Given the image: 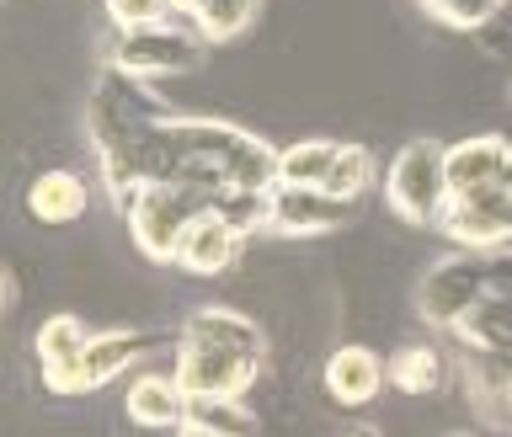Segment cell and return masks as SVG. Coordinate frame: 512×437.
Instances as JSON below:
<instances>
[{"label": "cell", "instance_id": "cell-1", "mask_svg": "<svg viewBox=\"0 0 512 437\" xmlns=\"http://www.w3.org/2000/svg\"><path fill=\"white\" fill-rule=\"evenodd\" d=\"M160 118H166L160 96L144 86L139 75L107 64L102 80H96V91H91V102H86V134L96 144L102 171H112L118 160H128V150L144 139V128H155Z\"/></svg>", "mask_w": 512, "mask_h": 437}, {"label": "cell", "instance_id": "cell-2", "mask_svg": "<svg viewBox=\"0 0 512 437\" xmlns=\"http://www.w3.org/2000/svg\"><path fill=\"white\" fill-rule=\"evenodd\" d=\"M214 208V192L203 187H182V182H144L134 187V198L123 203L128 230H134L139 251L150 262H176V246H182L187 224Z\"/></svg>", "mask_w": 512, "mask_h": 437}, {"label": "cell", "instance_id": "cell-3", "mask_svg": "<svg viewBox=\"0 0 512 437\" xmlns=\"http://www.w3.org/2000/svg\"><path fill=\"white\" fill-rule=\"evenodd\" d=\"M384 198L406 224H438L448 203V144L411 139L406 150L390 160L384 176Z\"/></svg>", "mask_w": 512, "mask_h": 437}, {"label": "cell", "instance_id": "cell-4", "mask_svg": "<svg viewBox=\"0 0 512 437\" xmlns=\"http://www.w3.org/2000/svg\"><path fill=\"white\" fill-rule=\"evenodd\" d=\"M480 299H486V251H470V246L443 256V262H432L422 288H416L422 320H432V326H443V331L470 315Z\"/></svg>", "mask_w": 512, "mask_h": 437}, {"label": "cell", "instance_id": "cell-5", "mask_svg": "<svg viewBox=\"0 0 512 437\" xmlns=\"http://www.w3.org/2000/svg\"><path fill=\"white\" fill-rule=\"evenodd\" d=\"M203 32H182V27H134V32H118V43H112L107 64H118L128 75H176V70H192V64L203 59Z\"/></svg>", "mask_w": 512, "mask_h": 437}, {"label": "cell", "instance_id": "cell-6", "mask_svg": "<svg viewBox=\"0 0 512 437\" xmlns=\"http://www.w3.org/2000/svg\"><path fill=\"white\" fill-rule=\"evenodd\" d=\"M443 235L470 251H496L512 240V192L507 187H480V192H454L443 203Z\"/></svg>", "mask_w": 512, "mask_h": 437}, {"label": "cell", "instance_id": "cell-7", "mask_svg": "<svg viewBox=\"0 0 512 437\" xmlns=\"http://www.w3.org/2000/svg\"><path fill=\"white\" fill-rule=\"evenodd\" d=\"M176 384L192 395H246V384L262 374V363L235 358V352L203 347V342H176Z\"/></svg>", "mask_w": 512, "mask_h": 437}, {"label": "cell", "instance_id": "cell-8", "mask_svg": "<svg viewBox=\"0 0 512 437\" xmlns=\"http://www.w3.org/2000/svg\"><path fill=\"white\" fill-rule=\"evenodd\" d=\"M352 219V203L326 187H272V235H331Z\"/></svg>", "mask_w": 512, "mask_h": 437}, {"label": "cell", "instance_id": "cell-9", "mask_svg": "<svg viewBox=\"0 0 512 437\" xmlns=\"http://www.w3.org/2000/svg\"><path fill=\"white\" fill-rule=\"evenodd\" d=\"M480 187H507L512 192V144L502 134H475L448 144V198Z\"/></svg>", "mask_w": 512, "mask_h": 437}, {"label": "cell", "instance_id": "cell-10", "mask_svg": "<svg viewBox=\"0 0 512 437\" xmlns=\"http://www.w3.org/2000/svg\"><path fill=\"white\" fill-rule=\"evenodd\" d=\"M240 240L246 235H240L219 208H208V214H198L187 224L182 246H176V267L192 272V278H214V272H224L240 256Z\"/></svg>", "mask_w": 512, "mask_h": 437}, {"label": "cell", "instance_id": "cell-11", "mask_svg": "<svg viewBox=\"0 0 512 437\" xmlns=\"http://www.w3.org/2000/svg\"><path fill=\"white\" fill-rule=\"evenodd\" d=\"M144 336L134 331H107V336H91L86 352H80V363L70 368V384H64V395H86L96 390V384H107V379H118L128 363H139L144 358Z\"/></svg>", "mask_w": 512, "mask_h": 437}, {"label": "cell", "instance_id": "cell-12", "mask_svg": "<svg viewBox=\"0 0 512 437\" xmlns=\"http://www.w3.org/2000/svg\"><path fill=\"white\" fill-rule=\"evenodd\" d=\"M182 342H203V347L235 352V358H251V363L267 358L262 326L246 320V315H235V310H192L187 326H182Z\"/></svg>", "mask_w": 512, "mask_h": 437}, {"label": "cell", "instance_id": "cell-13", "mask_svg": "<svg viewBox=\"0 0 512 437\" xmlns=\"http://www.w3.org/2000/svg\"><path fill=\"white\" fill-rule=\"evenodd\" d=\"M384 379H390V368L368 347H336L326 358V395L342 406H368L384 390Z\"/></svg>", "mask_w": 512, "mask_h": 437}, {"label": "cell", "instance_id": "cell-14", "mask_svg": "<svg viewBox=\"0 0 512 437\" xmlns=\"http://www.w3.org/2000/svg\"><path fill=\"white\" fill-rule=\"evenodd\" d=\"M128 416L139 427H182L187 422V390L176 384V374H139L128 384Z\"/></svg>", "mask_w": 512, "mask_h": 437}, {"label": "cell", "instance_id": "cell-15", "mask_svg": "<svg viewBox=\"0 0 512 437\" xmlns=\"http://www.w3.org/2000/svg\"><path fill=\"white\" fill-rule=\"evenodd\" d=\"M86 326H80L75 315H54L43 320L38 331V363H43V384L54 395H64V384H70V368L80 363V352H86Z\"/></svg>", "mask_w": 512, "mask_h": 437}, {"label": "cell", "instance_id": "cell-16", "mask_svg": "<svg viewBox=\"0 0 512 437\" xmlns=\"http://www.w3.org/2000/svg\"><path fill=\"white\" fill-rule=\"evenodd\" d=\"M86 203H91V192L75 171H43L38 182L27 187V208H32V219H43V224H75L86 214Z\"/></svg>", "mask_w": 512, "mask_h": 437}, {"label": "cell", "instance_id": "cell-17", "mask_svg": "<svg viewBox=\"0 0 512 437\" xmlns=\"http://www.w3.org/2000/svg\"><path fill=\"white\" fill-rule=\"evenodd\" d=\"M336 155H342V144H336V139L288 144V150H278V182H288V187H326Z\"/></svg>", "mask_w": 512, "mask_h": 437}, {"label": "cell", "instance_id": "cell-18", "mask_svg": "<svg viewBox=\"0 0 512 437\" xmlns=\"http://www.w3.org/2000/svg\"><path fill=\"white\" fill-rule=\"evenodd\" d=\"M176 11L192 16L208 43H224V38H235V32H246L256 22L262 0H176Z\"/></svg>", "mask_w": 512, "mask_h": 437}, {"label": "cell", "instance_id": "cell-19", "mask_svg": "<svg viewBox=\"0 0 512 437\" xmlns=\"http://www.w3.org/2000/svg\"><path fill=\"white\" fill-rule=\"evenodd\" d=\"M390 384L400 395H432V390H443V352L438 347H400L390 363Z\"/></svg>", "mask_w": 512, "mask_h": 437}, {"label": "cell", "instance_id": "cell-20", "mask_svg": "<svg viewBox=\"0 0 512 437\" xmlns=\"http://www.w3.org/2000/svg\"><path fill=\"white\" fill-rule=\"evenodd\" d=\"M187 422H198L219 437H256V416L246 411L240 395H192L187 400Z\"/></svg>", "mask_w": 512, "mask_h": 437}, {"label": "cell", "instance_id": "cell-21", "mask_svg": "<svg viewBox=\"0 0 512 437\" xmlns=\"http://www.w3.org/2000/svg\"><path fill=\"white\" fill-rule=\"evenodd\" d=\"M368 182H374V155H368L363 144H342L326 192H336V198H347V203H358L363 192H368Z\"/></svg>", "mask_w": 512, "mask_h": 437}, {"label": "cell", "instance_id": "cell-22", "mask_svg": "<svg viewBox=\"0 0 512 437\" xmlns=\"http://www.w3.org/2000/svg\"><path fill=\"white\" fill-rule=\"evenodd\" d=\"M176 11V0H107V16L118 32H134V27H155Z\"/></svg>", "mask_w": 512, "mask_h": 437}, {"label": "cell", "instance_id": "cell-23", "mask_svg": "<svg viewBox=\"0 0 512 437\" xmlns=\"http://www.w3.org/2000/svg\"><path fill=\"white\" fill-rule=\"evenodd\" d=\"M486 299H496V304L512 310V246L486 251Z\"/></svg>", "mask_w": 512, "mask_h": 437}, {"label": "cell", "instance_id": "cell-24", "mask_svg": "<svg viewBox=\"0 0 512 437\" xmlns=\"http://www.w3.org/2000/svg\"><path fill=\"white\" fill-rule=\"evenodd\" d=\"M176 437H219V432H208V427H198V422H182V427H176Z\"/></svg>", "mask_w": 512, "mask_h": 437}, {"label": "cell", "instance_id": "cell-25", "mask_svg": "<svg viewBox=\"0 0 512 437\" xmlns=\"http://www.w3.org/2000/svg\"><path fill=\"white\" fill-rule=\"evenodd\" d=\"M6 299H11V283H6V272H0V310H6Z\"/></svg>", "mask_w": 512, "mask_h": 437}, {"label": "cell", "instance_id": "cell-26", "mask_svg": "<svg viewBox=\"0 0 512 437\" xmlns=\"http://www.w3.org/2000/svg\"><path fill=\"white\" fill-rule=\"evenodd\" d=\"M358 437H368V432H358Z\"/></svg>", "mask_w": 512, "mask_h": 437}]
</instances>
